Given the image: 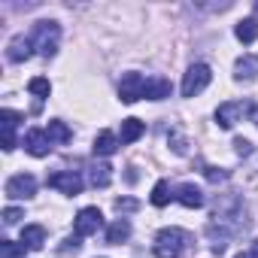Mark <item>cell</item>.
Here are the masks:
<instances>
[{
    "mask_svg": "<svg viewBox=\"0 0 258 258\" xmlns=\"http://www.w3.org/2000/svg\"><path fill=\"white\" fill-rule=\"evenodd\" d=\"M22 216H25V213H22L19 207H7V210H4V222H7V225H16Z\"/></svg>",
    "mask_w": 258,
    "mask_h": 258,
    "instance_id": "cell-27",
    "label": "cell"
},
{
    "mask_svg": "<svg viewBox=\"0 0 258 258\" xmlns=\"http://www.w3.org/2000/svg\"><path fill=\"white\" fill-rule=\"evenodd\" d=\"M25 149L34 155V158H43L52 152V140L46 134V127H31V131L25 134Z\"/></svg>",
    "mask_w": 258,
    "mask_h": 258,
    "instance_id": "cell-9",
    "label": "cell"
},
{
    "mask_svg": "<svg viewBox=\"0 0 258 258\" xmlns=\"http://www.w3.org/2000/svg\"><path fill=\"white\" fill-rule=\"evenodd\" d=\"M37 195V179L31 173H16L7 179V198L10 201H28Z\"/></svg>",
    "mask_w": 258,
    "mask_h": 258,
    "instance_id": "cell-5",
    "label": "cell"
},
{
    "mask_svg": "<svg viewBox=\"0 0 258 258\" xmlns=\"http://www.w3.org/2000/svg\"><path fill=\"white\" fill-rule=\"evenodd\" d=\"M28 91H31V94H37V97L43 100V97H49V94H52V85H49V79L37 76V79H31V82H28Z\"/></svg>",
    "mask_w": 258,
    "mask_h": 258,
    "instance_id": "cell-24",
    "label": "cell"
},
{
    "mask_svg": "<svg viewBox=\"0 0 258 258\" xmlns=\"http://www.w3.org/2000/svg\"><path fill=\"white\" fill-rule=\"evenodd\" d=\"M143 131H146V124H143L140 118H124V121H121V143H134V140H140Z\"/></svg>",
    "mask_w": 258,
    "mask_h": 258,
    "instance_id": "cell-18",
    "label": "cell"
},
{
    "mask_svg": "<svg viewBox=\"0 0 258 258\" xmlns=\"http://www.w3.org/2000/svg\"><path fill=\"white\" fill-rule=\"evenodd\" d=\"M210 79H213V70H210L207 64H191L188 73L182 76V97H195V94H201V91L210 85Z\"/></svg>",
    "mask_w": 258,
    "mask_h": 258,
    "instance_id": "cell-3",
    "label": "cell"
},
{
    "mask_svg": "<svg viewBox=\"0 0 258 258\" xmlns=\"http://www.w3.org/2000/svg\"><path fill=\"white\" fill-rule=\"evenodd\" d=\"M100 225H103V216H100V210H97V207H85V210H79V213H76V219H73L76 237H91V234H97V231H100Z\"/></svg>",
    "mask_w": 258,
    "mask_h": 258,
    "instance_id": "cell-7",
    "label": "cell"
},
{
    "mask_svg": "<svg viewBox=\"0 0 258 258\" xmlns=\"http://www.w3.org/2000/svg\"><path fill=\"white\" fill-rule=\"evenodd\" d=\"M204 176H207L210 182H225V179H228V173L219 170V167H204Z\"/></svg>",
    "mask_w": 258,
    "mask_h": 258,
    "instance_id": "cell-26",
    "label": "cell"
},
{
    "mask_svg": "<svg viewBox=\"0 0 258 258\" xmlns=\"http://www.w3.org/2000/svg\"><path fill=\"white\" fill-rule=\"evenodd\" d=\"M46 185H49V188H58V191H64V195H79V191H82V179H79V173H73V170H58V173H52V176L46 179Z\"/></svg>",
    "mask_w": 258,
    "mask_h": 258,
    "instance_id": "cell-8",
    "label": "cell"
},
{
    "mask_svg": "<svg viewBox=\"0 0 258 258\" xmlns=\"http://www.w3.org/2000/svg\"><path fill=\"white\" fill-rule=\"evenodd\" d=\"M170 143H173V152H179V155H185V140H182L179 134H173V137H170Z\"/></svg>",
    "mask_w": 258,
    "mask_h": 258,
    "instance_id": "cell-29",
    "label": "cell"
},
{
    "mask_svg": "<svg viewBox=\"0 0 258 258\" xmlns=\"http://www.w3.org/2000/svg\"><path fill=\"white\" fill-rule=\"evenodd\" d=\"M234 76L243 79V82L255 79V76H258V55H243V58H237V64H234Z\"/></svg>",
    "mask_w": 258,
    "mask_h": 258,
    "instance_id": "cell-14",
    "label": "cell"
},
{
    "mask_svg": "<svg viewBox=\"0 0 258 258\" xmlns=\"http://www.w3.org/2000/svg\"><path fill=\"white\" fill-rule=\"evenodd\" d=\"M234 34H237L240 43L249 46V43H255V37H258V22H255V19H243V22H237Z\"/></svg>",
    "mask_w": 258,
    "mask_h": 258,
    "instance_id": "cell-19",
    "label": "cell"
},
{
    "mask_svg": "<svg viewBox=\"0 0 258 258\" xmlns=\"http://www.w3.org/2000/svg\"><path fill=\"white\" fill-rule=\"evenodd\" d=\"M58 37H61V28L55 25V22H40L37 28H34V49L43 55V58H52L55 52H58Z\"/></svg>",
    "mask_w": 258,
    "mask_h": 258,
    "instance_id": "cell-2",
    "label": "cell"
},
{
    "mask_svg": "<svg viewBox=\"0 0 258 258\" xmlns=\"http://www.w3.org/2000/svg\"><path fill=\"white\" fill-rule=\"evenodd\" d=\"M182 207H188V210H198V207H204V191L198 188V185H191V182H182L179 188H176V195H173Z\"/></svg>",
    "mask_w": 258,
    "mask_h": 258,
    "instance_id": "cell-12",
    "label": "cell"
},
{
    "mask_svg": "<svg viewBox=\"0 0 258 258\" xmlns=\"http://www.w3.org/2000/svg\"><path fill=\"white\" fill-rule=\"evenodd\" d=\"M118 97L121 103H137L140 97H146V79L140 73H124L118 82Z\"/></svg>",
    "mask_w": 258,
    "mask_h": 258,
    "instance_id": "cell-6",
    "label": "cell"
},
{
    "mask_svg": "<svg viewBox=\"0 0 258 258\" xmlns=\"http://www.w3.org/2000/svg\"><path fill=\"white\" fill-rule=\"evenodd\" d=\"M28 249L25 243H13V240H0V258H22Z\"/></svg>",
    "mask_w": 258,
    "mask_h": 258,
    "instance_id": "cell-23",
    "label": "cell"
},
{
    "mask_svg": "<svg viewBox=\"0 0 258 258\" xmlns=\"http://www.w3.org/2000/svg\"><path fill=\"white\" fill-rule=\"evenodd\" d=\"M170 91H173V85H170L164 76L146 79V97H149V100H164V97H170Z\"/></svg>",
    "mask_w": 258,
    "mask_h": 258,
    "instance_id": "cell-16",
    "label": "cell"
},
{
    "mask_svg": "<svg viewBox=\"0 0 258 258\" xmlns=\"http://www.w3.org/2000/svg\"><path fill=\"white\" fill-rule=\"evenodd\" d=\"M249 109H252V106H249L246 100H225V103H219V109H216V124L228 131V127H234Z\"/></svg>",
    "mask_w": 258,
    "mask_h": 258,
    "instance_id": "cell-4",
    "label": "cell"
},
{
    "mask_svg": "<svg viewBox=\"0 0 258 258\" xmlns=\"http://www.w3.org/2000/svg\"><path fill=\"white\" fill-rule=\"evenodd\" d=\"M137 207H140V204H137L134 198H118V201H115V210H118V213H134Z\"/></svg>",
    "mask_w": 258,
    "mask_h": 258,
    "instance_id": "cell-25",
    "label": "cell"
},
{
    "mask_svg": "<svg viewBox=\"0 0 258 258\" xmlns=\"http://www.w3.org/2000/svg\"><path fill=\"white\" fill-rule=\"evenodd\" d=\"M185 243H188V234L185 231H179V228H161L158 234H155V258H179L182 255V249H185Z\"/></svg>",
    "mask_w": 258,
    "mask_h": 258,
    "instance_id": "cell-1",
    "label": "cell"
},
{
    "mask_svg": "<svg viewBox=\"0 0 258 258\" xmlns=\"http://www.w3.org/2000/svg\"><path fill=\"white\" fill-rule=\"evenodd\" d=\"M19 121H22V115L13 112V109H4V112H0V124H4V149H7V152L16 149V127H19Z\"/></svg>",
    "mask_w": 258,
    "mask_h": 258,
    "instance_id": "cell-10",
    "label": "cell"
},
{
    "mask_svg": "<svg viewBox=\"0 0 258 258\" xmlns=\"http://www.w3.org/2000/svg\"><path fill=\"white\" fill-rule=\"evenodd\" d=\"M31 49H34V40L31 37H13L10 40V46H7V58L13 61V64H22V61H28L31 58Z\"/></svg>",
    "mask_w": 258,
    "mask_h": 258,
    "instance_id": "cell-11",
    "label": "cell"
},
{
    "mask_svg": "<svg viewBox=\"0 0 258 258\" xmlns=\"http://www.w3.org/2000/svg\"><path fill=\"white\" fill-rule=\"evenodd\" d=\"M22 243H25L28 252H40L43 243H46V228H43V225H28V228L22 231Z\"/></svg>",
    "mask_w": 258,
    "mask_h": 258,
    "instance_id": "cell-13",
    "label": "cell"
},
{
    "mask_svg": "<svg viewBox=\"0 0 258 258\" xmlns=\"http://www.w3.org/2000/svg\"><path fill=\"white\" fill-rule=\"evenodd\" d=\"M127 237H131V225H127V219H115V222L106 228V243H109V246H118V243H124Z\"/></svg>",
    "mask_w": 258,
    "mask_h": 258,
    "instance_id": "cell-17",
    "label": "cell"
},
{
    "mask_svg": "<svg viewBox=\"0 0 258 258\" xmlns=\"http://www.w3.org/2000/svg\"><path fill=\"white\" fill-rule=\"evenodd\" d=\"M255 13H258V4H255Z\"/></svg>",
    "mask_w": 258,
    "mask_h": 258,
    "instance_id": "cell-32",
    "label": "cell"
},
{
    "mask_svg": "<svg viewBox=\"0 0 258 258\" xmlns=\"http://www.w3.org/2000/svg\"><path fill=\"white\" fill-rule=\"evenodd\" d=\"M88 176H91V185H94V188H106L109 179H112V167H109V164H94Z\"/></svg>",
    "mask_w": 258,
    "mask_h": 258,
    "instance_id": "cell-21",
    "label": "cell"
},
{
    "mask_svg": "<svg viewBox=\"0 0 258 258\" xmlns=\"http://www.w3.org/2000/svg\"><path fill=\"white\" fill-rule=\"evenodd\" d=\"M46 134H49V140L58 143V146H61V143H70V137H73V134H70V127H67L64 121H49Z\"/></svg>",
    "mask_w": 258,
    "mask_h": 258,
    "instance_id": "cell-20",
    "label": "cell"
},
{
    "mask_svg": "<svg viewBox=\"0 0 258 258\" xmlns=\"http://www.w3.org/2000/svg\"><path fill=\"white\" fill-rule=\"evenodd\" d=\"M94 155H100V158H106V155H112L115 149H118V137L112 134V131H100L97 137H94Z\"/></svg>",
    "mask_w": 258,
    "mask_h": 258,
    "instance_id": "cell-15",
    "label": "cell"
},
{
    "mask_svg": "<svg viewBox=\"0 0 258 258\" xmlns=\"http://www.w3.org/2000/svg\"><path fill=\"white\" fill-rule=\"evenodd\" d=\"M237 258H258V240H252V249L249 252H240Z\"/></svg>",
    "mask_w": 258,
    "mask_h": 258,
    "instance_id": "cell-30",
    "label": "cell"
},
{
    "mask_svg": "<svg viewBox=\"0 0 258 258\" xmlns=\"http://www.w3.org/2000/svg\"><path fill=\"white\" fill-rule=\"evenodd\" d=\"M249 118H252V121H255V124H258V103H255V106H252V109H249Z\"/></svg>",
    "mask_w": 258,
    "mask_h": 258,
    "instance_id": "cell-31",
    "label": "cell"
},
{
    "mask_svg": "<svg viewBox=\"0 0 258 258\" xmlns=\"http://www.w3.org/2000/svg\"><path fill=\"white\" fill-rule=\"evenodd\" d=\"M173 195H170V182L167 179H158L155 182V188H152V207H167V201H170Z\"/></svg>",
    "mask_w": 258,
    "mask_h": 258,
    "instance_id": "cell-22",
    "label": "cell"
},
{
    "mask_svg": "<svg viewBox=\"0 0 258 258\" xmlns=\"http://www.w3.org/2000/svg\"><path fill=\"white\" fill-rule=\"evenodd\" d=\"M234 149H237V155H240V158H246V155L252 152V143H249V140H243V137H237V140H234Z\"/></svg>",
    "mask_w": 258,
    "mask_h": 258,
    "instance_id": "cell-28",
    "label": "cell"
}]
</instances>
